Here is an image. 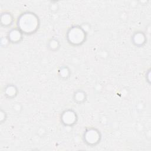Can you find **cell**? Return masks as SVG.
I'll use <instances>...</instances> for the list:
<instances>
[{"label":"cell","mask_w":151,"mask_h":151,"mask_svg":"<svg viewBox=\"0 0 151 151\" xmlns=\"http://www.w3.org/2000/svg\"><path fill=\"white\" fill-rule=\"evenodd\" d=\"M17 27L24 34L31 35L35 33L40 27V19L32 12H25L20 14L17 21Z\"/></svg>","instance_id":"cell-1"},{"label":"cell","mask_w":151,"mask_h":151,"mask_svg":"<svg viewBox=\"0 0 151 151\" xmlns=\"http://www.w3.org/2000/svg\"><path fill=\"white\" fill-rule=\"evenodd\" d=\"M87 32L80 25H73L69 28L66 33V39L68 42L74 47L82 45L86 40Z\"/></svg>","instance_id":"cell-2"},{"label":"cell","mask_w":151,"mask_h":151,"mask_svg":"<svg viewBox=\"0 0 151 151\" xmlns=\"http://www.w3.org/2000/svg\"><path fill=\"white\" fill-rule=\"evenodd\" d=\"M83 139L84 142L88 146H95L99 144L101 139L100 132L95 127H88L83 133Z\"/></svg>","instance_id":"cell-3"},{"label":"cell","mask_w":151,"mask_h":151,"mask_svg":"<svg viewBox=\"0 0 151 151\" xmlns=\"http://www.w3.org/2000/svg\"><path fill=\"white\" fill-rule=\"evenodd\" d=\"M77 120L78 116L77 113L71 109L65 110L60 115V121L65 126H73L77 123Z\"/></svg>","instance_id":"cell-4"},{"label":"cell","mask_w":151,"mask_h":151,"mask_svg":"<svg viewBox=\"0 0 151 151\" xmlns=\"http://www.w3.org/2000/svg\"><path fill=\"white\" fill-rule=\"evenodd\" d=\"M23 35V32L18 27H16L9 30L6 37L10 43L18 44L22 40Z\"/></svg>","instance_id":"cell-5"},{"label":"cell","mask_w":151,"mask_h":151,"mask_svg":"<svg viewBox=\"0 0 151 151\" xmlns=\"http://www.w3.org/2000/svg\"><path fill=\"white\" fill-rule=\"evenodd\" d=\"M132 44L137 47H142L147 42V37L143 31H137L134 32L131 38Z\"/></svg>","instance_id":"cell-6"},{"label":"cell","mask_w":151,"mask_h":151,"mask_svg":"<svg viewBox=\"0 0 151 151\" xmlns=\"http://www.w3.org/2000/svg\"><path fill=\"white\" fill-rule=\"evenodd\" d=\"M14 21L12 14L9 12H4L1 15V25L4 27H10Z\"/></svg>","instance_id":"cell-7"},{"label":"cell","mask_w":151,"mask_h":151,"mask_svg":"<svg viewBox=\"0 0 151 151\" xmlns=\"http://www.w3.org/2000/svg\"><path fill=\"white\" fill-rule=\"evenodd\" d=\"M18 88L17 86L12 84L6 85L4 88V93L5 97L11 99L15 97L18 94Z\"/></svg>","instance_id":"cell-8"},{"label":"cell","mask_w":151,"mask_h":151,"mask_svg":"<svg viewBox=\"0 0 151 151\" xmlns=\"http://www.w3.org/2000/svg\"><path fill=\"white\" fill-rule=\"evenodd\" d=\"M87 94L83 90H76L73 94V100L77 104L84 103L87 100Z\"/></svg>","instance_id":"cell-9"},{"label":"cell","mask_w":151,"mask_h":151,"mask_svg":"<svg viewBox=\"0 0 151 151\" xmlns=\"http://www.w3.org/2000/svg\"><path fill=\"white\" fill-rule=\"evenodd\" d=\"M61 44L60 41L55 38H51L50 39L47 44V48L51 51H56L60 48Z\"/></svg>","instance_id":"cell-10"},{"label":"cell","mask_w":151,"mask_h":151,"mask_svg":"<svg viewBox=\"0 0 151 151\" xmlns=\"http://www.w3.org/2000/svg\"><path fill=\"white\" fill-rule=\"evenodd\" d=\"M70 70L67 65L61 66L58 70V75L59 77L64 80H67L70 76Z\"/></svg>","instance_id":"cell-11"},{"label":"cell","mask_w":151,"mask_h":151,"mask_svg":"<svg viewBox=\"0 0 151 151\" xmlns=\"http://www.w3.org/2000/svg\"><path fill=\"white\" fill-rule=\"evenodd\" d=\"M150 69L148 70L147 73H146V80L147 81H148V83L150 84Z\"/></svg>","instance_id":"cell-12"}]
</instances>
